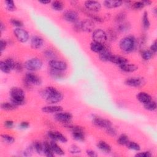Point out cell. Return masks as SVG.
<instances>
[{
	"instance_id": "1",
	"label": "cell",
	"mask_w": 157,
	"mask_h": 157,
	"mask_svg": "<svg viewBox=\"0 0 157 157\" xmlns=\"http://www.w3.org/2000/svg\"><path fill=\"white\" fill-rule=\"evenodd\" d=\"M41 95L50 104L60 102L63 98L62 93L53 87L45 88L41 92Z\"/></svg>"
},
{
	"instance_id": "2",
	"label": "cell",
	"mask_w": 157,
	"mask_h": 157,
	"mask_svg": "<svg viewBox=\"0 0 157 157\" xmlns=\"http://www.w3.org/2000/svg\"><path fill=\"white\" fill-rule=\"evenodd\" d=\"M11 102L16 106H21L25 103V93L23 90L19 87H13L10 90Z\"/></svg>"
},
{
	"instance_id": "3",
	"label": "cell",
	"mask_w": 157,
	"mask_h": 157,
	"mask_svg": "<svg viewBox=\"0 0 157 157\" xmlns=\"http://www.w3.org/2000/svg\"><path fill=\"white\" fill-rule=\"evenodd\" d=\"M120 48L125 53H130L136 47V40L132 36L123 38L120 42Z\"/></svg>"
},
{
	"instance_id": "4",
	"label": "cell",
	"mask_w": 157,
	"mask_h": 157,
	"mask_svg": "<svg viewBox=\"0 0 157 157\" xmlns=\"http://www.w3.org/2000/svg\"><path fill=\"white\" fill-rule=\"evenodd\" d=\"M42 62L38 58H33L26 62L24 64V67L29 71H36L41 69L42 66Z\"/></svg>"
},
{
	"instance_id": "5",
	"label": "cell",
	"mask_w": 157,
	"mask_h": 157,
	"mask_svg": "<svg viewBox=\"0 0 157 157\" xmlns=\"http://www.w3.org/2000/svg\"><path fill=\"white\" fill-rule=\"evenodd\" d=\"M24 84L27 87L32 85H39L41 84V78L33 72H27L24 78Z\"/></svg>"
},
{
	"instance_id": "6",
	"label": "cell",
	"mask_w": 157,
	"mask_h": 157,
	"mask_svg": "<svg viewBox=\"0 0 157 157\" xmlns=\"http://www.w3.org/2000/svg\"><path fill=\"white\" fill-rule=\"evenodd\" d=\"M92 38L93 41L104 44L108 40L107 33L101 29H96L93 32Z\"/></svg>"
},
{
	"instance_id": "7",
	"label": "cell",
	"mask_w": 157,
	"mask_h": 157,
	"mask_svg": "<svg viewBox=\"0 0 157 157\" xmlns=\"http://www.w3.org/2000/svg\"><path fill=\"white\" fill-rule=\"evenodd\" d=\"M14 35L17 39L22 43L27 42L29 39V34L25 30L21 28H16L14 30Z\"/></svg>"
},
{
	"instance_id": "8",
	"label": "cell",
	"mask_w": 157,
	"mask_h": 157,
	"mask_svg": "<svg viewBox=\"0 0 157 157\" xmlns=\"http://www.w3.org/2000/svg\"><path fill=\"white\" fill-rule=\"evenodd\" d=\"M92 122L93 125L101 128L106 129L112 126V123L110 120L106 119H103L99 116H94Z\"/></svg>"
},
{
	"instance_id": "9",
	"label": "cell",
	"mask_w": 157,
	"mask_h": 157,
	"mask_svg": "<svg viewBox=\"0 0 157 157\" xmlns=\"http://www.w3.org/2000/svg\"><path fill=\"white\" fill-rule=\"evenodd\" d=\"M15 63L12 58H7L6 60L0 62V69L5 73H9L14 69Z\"/></svg>"
},
{
	"instance_id": "10",
	"label": "cell",
	"mask_w": 157,
	"mask_h": 157,
	"mask_svg": "<svg viewBox=\"0 0 157 157\" xmlns=\"http://www.w3.org/2000/svg\"><path fill=\"white\" fill-rule=\"evenodd\" d=\"M145 84V81L142 77H130L125 81V84L132 87H139Z\"/></svg>"
},
{
	"instance_id": "11",
	"label": "cell",
	"mask_w": 157,
	"mask_h": 157,
	"mask_svg": "<svg viewBox=\"0 0 157 157\" xmlns=\"http://www.w3.org/2000/svg\"><path fill=\"white\" fill-rule=\"evenodd\" d=\"M48 137L53 141H60L62 143H66L67 142V138L60 132H52L50 131L47 133Z\"/></svg>"
},
{
	"instance_id": "12",
	"label": "cell",
	"mask_w": 157,
	"mask_h": 157,
	"mask_svg": "<svg viewBox=\"0 0 157 157\" xmlns=\"http://www.w3.org/2000/svg\"><path fill=\"white\" fill-rule=\"evenodd\" d=\"M48 65L51 69L58 70L60 71H65L68 67L67 64L65 62L57 60H50L48 62Z\"/></svg>"
},
{
	"instance_id": "13",
	"label": "cell",
	"mask_w": 157,
	"mask_h": 157,
	"mask_svg": "<svg viewBox=\"0 0 157 157\" xmlns=\"http://www.w3.org/2000/svg\"><path fill=\"white\" fill-rule=\"evenodd\" d=\"M72 118V116L71 113L66 112H60L57 113L55 115V119L57 121L62 123L63 125L69 122H71V120Z\"/></svg>"
},
{
	"instance_id": "14",
	"label": "cell",
	"mask_w": 157,
	"mask_h": 157,
	"mask_svg": "<svg viewBox=\"0 0 157 157\" xmlns=\"http://www.w3.org/2000/svg\"><path fill=\"white\" fill-rule=\"evenodd\" d=\"M84 6L87 11L89 12H96L101 10V5L96 1H87L84 3Z\"/></svg>"
},
{
	"instance_id": "15",
	"label": "cell",
	"mask_w": 157,
	"mask_h": 157,
	"mask_svg": "<svg viewBox=\"0 0 157 157\" xmlns=\"http://www.w3.org/2000/svg\"><path fill=\"white\" fill-rule=\"evenodd\" d=\"M63 18L65 21L71 23H75L78 20V15L77 12L73 10H68L63 14Z\"/></svg>"
},
{
	"instance_id": "16",
	"label": "cell",
	"mask_w": 157,
	"mask_h": 157,
	"mask_svg": "<svg viewBox=\"0 0 157 157\" xmlns=\"http://www.w3.org/2000/svg\"><path fill=\"white\" fill-rule=\"evenodd\" d=\"M95 23L92 20H85L82 22V32L90 33L94 31Z\"/></svg>"
},
{
	"instance_id": "17",
	"label": "cell",
	"mask_w": 157,
	"mask_h": 157,
	"mask_svg": "<svg viewBox=\"0 0 157 157\" xmlns=\"http://www.w3.org/2000/svg\"><path fill=\"white\" fill-rule=\"evenodd\" d=\"M112 55L110 50L105 45V48L99 54V58L102 62H109Z\"/></svg>"
},
{
	"instance_id": "18",
	"label": "cell",
	"mask_w": 157,
	"mask_h": 157,
	"mask_svg": "<svg viewBox=\"0 0 157 157\" xmlns=\"http://www.w3.org/2000/svg\"><path fill=\"white\" fill-rule=\"evenodd\" d=\"M42 111L44 113L54 114L63 111V108L60 106H47L42 108Z\"/></svg>"
},
{
	"instance_id": "19",
	"label": "cell",
	"mask_w": 157,
	"mask_h": 157,
	"mask_svg": "<svg viewBox=\"0 0 157 157\" xmlns=\"http://www.w3.org/2000/svg\"><path fill=\"white\" fill-rule=\"evenodd\" d=\"M43 39L39 36H33L31 39V45L34 49H38L43 45Z\"/></svg>"
},
{
	"instance_id": "20",
	"label": "cell",
	"mask_w": 157,
	"mask_h": 157,
	"mask_svg": "<svg viewBox=\"0 0 157 157\" xmlns=\"http://www.w3.org/2000/svg\"><path fill=\"white\" fill-rule=\"evenodd\" d=\"M109 62H112V63L118 65L119 66L128 63V60L126 58H124L123 57L117 56V55H112Z\"/></svg>"
},
{
	"instance_id": "21",
	"label": "cell",
	"mask_w": 157,
	"mask_h": 157,
	"mask_svg": "<svg viewBox=\"0 0 157 157\" xmlns=\"http://www.w3.org/2000/svg\"><path fill=\"white\" fill-rule=\"evenodd\" d=\"M119 68L121 71L125 72H133L136 71L138 68V67L136 65L134 64H130L128 63L120 66Z\"/></svg>"
},
{
	"instance_id": "22",
	"label": "cell",
	"mask_w": 157,
	"mask_h": 157,
	"mask_svg": "<svg viewBox=\"0 0 157 157\" xmlns=\"http://www.w3.org/2000/svg\"><path fill=\"white\" fill-rule=\"evenodd\" d=\"M104 48H105V45L95 41L92 42L90 44L91 50L93 52H95V53L99 54L100 52H101L104 50Z\"/></svg>"
},
{
	"instance_id": "23",
	"label": "cell",
	"mask_w": 157,
	"mask_h": 157,
	"mask_svg": "<svg viewBox=\"0 0 157 157\" xmlns=\"http://www.w3.org/2000/svg\"><path fill=\"white\" fill-rule=\"evenodd\" d=\"M123 2L122 1H105L104 2V6L108 9L117 8L122 6Z\"/></svg>"
},
{
	"instance_id": "24",
	"label": "cell",
	"mask_w": 157,
	"mask_h": 157,
	"mask_svg": "<svg viewBox=\"0 0 157 157\" xmlns=\"http://www.w3.org/2000/svg\"><path fill=\"white\" fill-rule=\"evenodd\" d=\"M137 99L139 100V102L143 103L144 104L149 102L152 100V97L150 95L145 92H140L137 95Z\"/></svg>"
},
{
	"instance_id": "25",
	"label": "cell",
	"mask_w": 157,
	"mask_h": 157,
	"mask_svg": "<svg viewBox=\"0 0 157 157\" xmlns=\"http://www.w3.org/2000/svg\"><path fill=\"white\" fill-rule=\"evenodd\" d=\"M43 153L48 157L54 156V153L52 151L50 143L47 142H44L43 143Z\"/></svg>"
},
{
	"instance_id": "26",
	"label": "cell",
	"mask_w": 157,
	"mask_h": 157,
	"mask_svg": "<svg viewBox=\"0 0 157 157\" xmlns=\"http://www.w3.org/2000/svg\"><path fill=\"white\" fill-rule=\"evenodd\" d=\"M50 145L52 149V151L54 153V154H57L58 155H63L65 154V152L63 149L55 142V141H52L50 142Z\"/></svg>"
},
{
	"instance_id": "27",
	"label": "cell",
	"mask_w": 157,
	"mask_h": 157,
	"mask_svg": "<svg viewBox=\"0 0 157 157\" xmlns=\"http://www.w3.org/2000/svg\"><path fill=\"white\" fill-rule=\"evenodd\" d=\"M97 147L99 150L105 153H110L112 150L110 145L104 141H99L97 144Z\"/></svg>"
},
{
	"instance_id": "28",
	"label": "cell",
	"mask_w": 157,
	"mask_h": 157,
	"mask_svg": "<svg viewBox=\"0 0 157 157\" xmlns=\"http://www.w3.org/2000/svg\"><path fill=\"white\" fill-rule=\"evenodd\" d=\"M62 72L63 71H60L58 70L50 69L49 71V74L51 77L54 78V79H60V78H62L64 76Z\"/></svg>"
},
{
	"instance_id": "29",
	"label": "cell",
	"mask_w": 157,
	"mask_h": 157,
	"mask_svg": "<svg viewBox=\"0 0 157 157\" xmlns=\"http://www.w3.org/2000/svg\"><path fill=\"white\" fill-rule=\"evenodd\" d=\"M142 26L145 30H149L150 27V22L149 20V15L148 12L147 11H145L143 14L142 18Z\"/></svg>"
},
{
	"instance_id": "30",
	"label": "cell",
	"mask_w": 157,
	"mask_h": 157,
	"mask_svg": "<svg viewBox=\"0 0 157 157\" xmlns=\"http://www.w3.org/2000/svg\"><path fill=\"white\" fill-rule=\"evenodd\" d=\"M2 109L5 111H11L15 110L17 106H16L15 104H14L12 102H3L1 105Z\"/></svg>"
},
{
	"instance_id": "31",
	"label": "cell",
	"mask_w": 157,
	"mask_h": 157,
	"mask_svg": "<svg viewBox=\"0 0 157 157\" xmlns=\"http://www.w3.org/2000/svg\"><path fill=\"white\" fill-rule=\"evenodd\" d=\"M144 108L149 111H154L156 109V103L154 101H150L144 104Z\"/></svg>"
},
{
	"instance_id": "32",
	"label": "cell",
	"mask_w": 157,
	"mask_h": 157,
	"mask_svg": "<svg viewBox=\"0 0 157 157\" xmlns=\"http://www.w3.org/2000/svg\"><path fill=\"white\" fill-rule=\"evenodd\" d=\"M52 8L54 10L57 11H61L64 8V5L62 2L55 1L52 3Z\"/></svg>"
},
{
	"instance_id": "33",
	"label": "cell",
	"mask_w": 157,
	"mask_h": 157,
	"mask_svg": "<svg viewBox=\"0 0 157 157\" xmlns=\"http://www.w3.org/2000/svg\"><path fill=\"white\" fill-rule=\"evenodd\" d=\"M153 54L150 50H142L141 52V57L142 59L145 61L150 60L153 57Z\"/></svg>"
},
{
	"instance_id": "34",
	"label": "cell",
	"mask_w": 157,
	"mask_h": 157,
	"mask_svg": "<svg viewBox=\"0 0 157 157\" xmlns=\"http://www.w3.org/2000/svg\"><path fill=\"white\" fill-rule=\"evenodd\" d=\"M129 141L128 136L125 134L121 135L117 139V143L121 145H126Z\"/></svg>"
},
{
	"instance_id": "35",
	"label": "cell",
	"mask_w": 157,
	"mask_h": 157,
	"mask_svg": "<svg viewBox=\"0 0 157 157\" xmlns=\"http://www.w3.org/2000/svg\"><path fill=\"white\" fill-rule=\"evenodd\" d=\"M33 150L38 154L43 153V144H41L39 141H36L33 145Z\"/></svg>"
},
{
	"instance_id": "36",
	"label": "cell",
	"mask_w": 157,
	"mask_h": 157,
	"mask_svg": "<svg viewBox=\"0 0 157 157\" xmlns=\"http://www.w3.org/2000/svg\"><path fill=\"white\" fill-rule=\"evenodd\" d=\"M130 28V25L128 23L126 22H122L119 24L117 29L120 32H125L129 30Z\"/></svg>"
},
{
	"instance_id": "37",
	"label": "cell",
	"mask_w": 157,
	"mask_h": 157,
	"mask_svg": "<svg viewBox=\"0 0 157 157\" xmlns=\"http://www.w3.org/2000/svg\"><path fill=\"white\" fill-rule=\"evenodd\" d=\"M126 146L128 149H129L131 150H135V151H139L141 150L140 145L138 143H136L135 142H130V141H129L127 143V144L126 145Z\"/></svg>"
},
{
	"instance_id": "38",
	"label": "cell",
	"mask_w": 157,
	"mask_h": 157,
	"mask_svg": "<svg viewBox=\"0 0 157 157\" xmlns=\"http://www.w3.org/2000/svg\"><path fill=\"white\" fill-rule=\"evenodd\" d=\"M6 4V8L9 11H14L16 9V6L14 4V2L12 0H6L5 1Z\"/></svg>"
},
{
	"instance_id": "39",
	"label": "cell",
	"mask_w": 157,
	"mask_h": 157,
	"mask_svg": "<svg viewBox=\"0 0 157 157\" xmlns=\"http://www.w3.org/2000/svg\"><path fill=\"white\" fill-rule=\"evenodd\" d=\"M2 139L3 141L8 144H13L15 141V139L13 136H10V135H3L2 136Z\"/></svg>"
},
{
	"instance_id": "40",
	"label": "cell",
	"mask_w": 157,
	"mask_h": 157,
	"mask_svg": "<svg viewBox=\"0 0 157 157\" xmlns=\"http://www.w3.org/2000/svg\"><path fill=\"white\" fill-rule=\"evenodd\" d=\"M44 55L47 58L50 59V60H55V58L56 57L55 54L51 50H47L44 52Z\"/></svg>"
},
{
	"instance_id": "41",
	"label": "cell",
	"mask_w": 157,
	"mask_h": 157,
	"mask_svg": "<svg viewBox=\"0 0 157 157\" xmlns=\"http://www.w3.org/2000/svg\"><path fill=\"white\" fill-rule=\"evenodd\" d=\"M10 22L13 26H14V27H15L17 28H21L22 27H23V25L22 21L18 20V19H16V18H11L10 20Z\"/></svg>"
},
{
	"instance_id": "42",
	"label": "cell",
	"mask_w": 157,
	"mask_h": 157,
	"mask_svg": "<svg viewBox=\"0 0 157 157\" xmlns=\"http://www.w3.org/2000/svg\"><path fill=\"white\" fill-rule=\"evenodd\" d=\"M126 18V14L124 13V12H120L119 14H118L117 15H116V17H115V21L120 23H122V22H123L124 20H125Z\"/></svg>"
},
{
	"instance_id": "43",
	"label": "cell",
	"mask_w": 157,
	"mask_h": 157,
	"mask_svg": "<svg viewBox=\"0 0 157 157\" xmlns=\"http://www.w3.org/2000/svg\"><path fill=\"white\" fill-rule=\"evenodd\" d=\"M69 152L72 154H78L81 153V150L78 146L75 145H72L69 148Z\"/></svg>"
},
{
	"instance_id": "44",
	"label": "cell",
	"mask_w": 157,
	"mask_h": 157,
	"mask_svg": "<svg viewBox=\"0 0 157 157\" xmlns=\"http://www.w3.org/2000/svg\"><path fill=\"white\" fill-rule=\"evenodd\" d=\"M106 133L108 135H109V136H112V137L115 136L117 135V130L114 128H113L112 126L106 128Z\"/></svg>"
},
{
	"instance_id": "45",
	"label": "cell",
	"mask_w": 157,
	"mask_h": 157,
	"mask_svg": "<svg viewBox=\"0 0 157 157\" xmlns=\"http://www.w3.org/2000/svg\"><path fill=\"white\" fill-rule=\"evenodd\" d=\"M132 6V8L134 9H136V10L142 9L145 6L143 2H135Z\"/></svg>"
},
{
	"instance_id": "46",
	"label": "cell",
	"mask_w": 157,
	"mask_h": 157,
	"mask_svg": "<svg viewBox=\"0 0 157 157\" xmlns=\"http://www.w3.org/2000/svg\"><path fill=\"white\" fill-rule=\"evenodd\" d=\"M74 30L77 32H82V22L78 20L74 23Z\"/></svg>"
},
{
	"instance_id": "47",
	"label": "cell",
	"mask_w": 157,
	"mask_h": 157,
	"mask_svg": "<svg viewBox=\"0 0 157 157\" xmlns=\"http://www.w3.org/2000/svg\"><path fill=\"white\" fill-rule=\"evenodd\" d=\"M135 156H139V157H150L152 156V155L150 152L146 151V152H142L138 153Z\"/></svg>"
},
{
	"instance_id": "48",
	"label": "cell",
	"mask_w": 157,
	"mask_h": 157,
	"mask_svg": "<svg viewBox=\"0 0 157 157\" xmlns=\"http://www.w3.org/2000/svg\"><path fill=\"white\" fill-rule=\"evenodd\" d=\"M4 126L6 128H8V129L12 128L14 126V122L12 120H7L5 122Z\"/></svg>"
},
{
	"instance_id": "49",
	"label": "cell",
	"mask_w": 157,
	"mask_h": 157,
	"mask_svg": "<svg viewBox=\"0 0 157 157\" xmlns=\"http://www.w3.org/2000/svg\"><path fill=\"white\" fill-rule=\"evenodd\" d=\"M156 41H155L151 45L150 48V50L152 52L153 54H155L156 53L157 51V45H156Z\"/></svg>"
},
{
	"instance_id": "50",
	"label": "cell",
	"mask_w": 157,
	"mask_h": 157,
	"mask_svg": "<svg viewBox=\"0 0 157 157\" xmlns=\"http://www.w3.org/2000/svg\"><path fill=\"white\" fill-rule=\"evenodd\" d=\"M23 65L20 63H18V62H16L15 63V68H14V69L17 71V72H22V70H23Z\"/></svg>"
},
{
	"instance_id": "51",
	"label": "cell",
	"mask_w": 157,
	"mask_h": 157,
	"mask_svg": "<svg viewBox=\"0 0 157 157\" xmlns=\"http://www.w3.org/2000/svg\"><path fill=\"white\" fill-rule=\"evenodd\" d=\"M6 46H7L6 41L2 39L1 42H0V50H1V52H3V51L6 48Z\"/></svg>"
},
{
	"instance_id": "52",
	"label": "cell",
	"mask_w": 157,
	"mask_h": 157,
	"mask_svg": "<svg viewBox=\"0 0 157 157\" xmlns=\"http://www.w3.org/2000/svg\"><path fill=\"white\" fill-rule=\"evenodd\" d=\"M30 123L28 122H22L20 123L19 126L22 129H27L29 127Z\"/></svg>"
},
{
	"instance_id": "53",
	"label": "cell",
	"mask_w": 157,
	"mask_h": 157,
	"mask_svg": "<svg viewBox=\"0 0 157 157\" xmlns=\"http://www.w3.org/2000/svg\"><path fill=\"white\" fill-rule=\"evenodd\" d=\"M87 155H89V156H91V157H96L98 156V154L96 153V152H95V151L92 150H87Z\"/></svg>"
},
{
	"instance_id": "54",
	"label": "cell",
	"mask_w": 157,
	"mask_h": 157,
	"mask_svg": "<svg viewBox=\"0 0 157 157\" xmlns=\"http://www.w3.org/2000/svg\"><path fill=\"white\" fill-rule=\"evenodd\" d=\"M39 2L42 5H47L50 3L51 2L49 1V0H42V1H39Z\"/></svg>"
},
{
	"instance_id": "55",
	"label": "cell",
	"mask_w": 157,
	"mask_h": 157,
	"mask_svg": "<svg viewBox=\"0 0 157 157\" xmlns=\"http://www.w3.org/2000/svg\"><path fill=\"white\" fill-rule=\"evenodd\" d=\"M0 27H1V32H2L3 30H5V27L2 22H1V24H0Z\"/></svg>"
},
{
	"instance_id": "56",
	"label": "cell",
	"mask_w": 157,
	"mask_h": 157,
	"mask_svg": "<svg viewBox=\"0 0 157 157\" xmlns=\"http://www.w3.org/2000/svg\"><path fill=\"white\" fill-rule=\"evenodd\" d=\"M143 3H144L145 6H146V5H148V6L150 5L151 3H152V2H150V1H144V2H143Z\"/></svg>"
}]
</instances>
